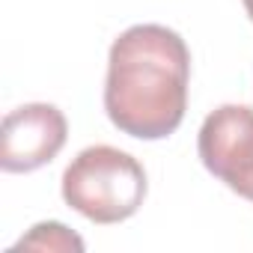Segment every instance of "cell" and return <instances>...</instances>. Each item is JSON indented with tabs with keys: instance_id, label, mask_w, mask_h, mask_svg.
Wrapping results in <instances>:
<instances>
[{
	"instance_id": "1",
	"label": "cell",
	"mask_w": 253,
	"mask_h": 253,
	"mask_svg": "<svg viewBox=\"0 0 253 253\" xmlns=\"http://www.w3.org/2000/svg\"><path fill=\"white\" fill-rule=\"evenodd\" d=\"M191 51L161 24L128 27L107 57L104 110L122 134L161 140L173 134L188 107Z\"/></svg>"
},
{
	"instance_id": "5",
	"label": "cell",
	"mask_w": 253,
	"mask_h": 253,
	"mask_svg": "<svg viewBox=\"0 0 253 253\" xmlns=\"http://www.w3.org/2000/svg\"><path fill=\"white\" fill-rule=\"evenodd\" d=\"M24 247H30V250H75V253H81L84 250V241L69 226H63L57 220H48V223H36L15 244V250H24Z\"/></svg>"
},
{
	"instance_id": "3",
	"label": "cell",
	"mask_w": 253,
	"mask_h": 253,
	"mask_svg": "<svg viewBox=\"0 0 253 253\" xmlns=\"http://www.w3.org/2000/svg\"><path fill=\"white\" fill-rule=\"evenodd\" d=\"M197 149L211 176L253 203V107L223 104L211 110L200 128Z\"/></svg>"
},
{
	"instance_id": "6",
	"label": "cell",
	"mask_w": 253,
	"mask_h": 253,
	"mask_svg": "<svg viewBox=\"0 0 253 253\" xmlns=\"http://www.w3.org/2000/svg\"><path fill=\"white\" fill-rule=\"evenodd\" d=\"M241 3H244V12H247V18L253 21V0H241Z\"/></svg>"
},
{
	"instance_id": "2",
	"label": "cell",
	"mask_w": 253,
	"mask_h": 253,
	"mask_svg": "<svg viewBox=\"0 0 253 253\" xmlns=\"http://www.w3.org/2000/svg\"><path fill=\"white\" fill-rule=\"evenodd\" d=\"M63 200L92 223L128 220L146 200V173L116 146H89L66 167Z\"/></svg>"
},
{
	"instance_id": "4",
	"label": "cell",
	"mask_w": 253,
	"mask_h": 253,
	"mask_svg": "<svg viewBox=\"0 0 253 253\" xmlns=\"http://www.w3.org/2000/svg\"><path fill=\"white\" fill-rule=\"evenodd\" d=\"M66 137L69 125L60 107L42 101L21 104L3 119L0 167L6 173H33L60 155Z\"/></svg>"
}]
</instances>
